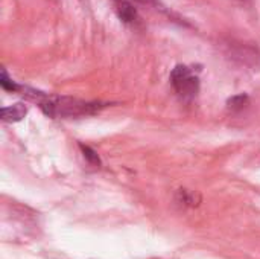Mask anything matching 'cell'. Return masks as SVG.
I'll return each mask as SVG.
<instances>
[{
  "instance_id": "277c9868",
  "label": "cell",
  "mask_w": 260,
  "mask_h": 259,
  "mask_svg": "<svg viewBox=\"0 0 260 259\" xmlns=\"http://www.w3.org/2000/svg\"><path fill=\"white\" fill-rule=\"evenodd\" d=\"M27 113V107L23 102H17L9 107L2 108V119L5 122H18L21 121Z\"/></svg>"
},
{
  "instance_id": "30bf717a",
  "label": "cell",
  "mask_w": 260,
  "mask_h": 259,
  "mask_svg": "<svg viewBox=\"0 0 260 259\" xmlns=\"http://www.w3.org/2000/svg\"><path fill=\"white\" fill-rule=\"evenodd\" d=\"M242 2H248V0H242Z\"/></svg>"
},
{
  "instance_id": "7a4b0ae2",
  "label": "cell",
  "mask_w": 260,
  "mask_h": 259,
  "mask_svg": "<svg viewBox=\"0 0 260 259\" xmlns=\"http://www.w3.org/2000/svg\"><path fill=\"white\" fill-rule=\"evenodd\" d=\"M171 84L181 101L190 102L200 93L198 70H195L192 66L178 64L171 72Z\"/></svg>"
},
{
  "instance_id": "9c48e42d",
  "label": "cell",
  "mask_w": 260,
  "mask_h": 259,
  "mask_svg": "<svg viewBox=\"0 0 260 259\" xmlns=\"http://www.w3.org/2000/svg\"><path fill=\"white\" fill-rule=\"evenodd\" d=\"M133 2L134 5H139V3H143V5H157L158 0H129Z\"/></svg>"
},
{
  "instance_id": "8992f818",
  "label": "cell",
  "mask_w": 260,
  "mask_h": 259,
  "mask_svg": "<svg viewBox=\"0 0 260 259\" xmlns=\"http://www.w3.org/2000/svg\"><path fill=\"white\" fill-rule=\"evenodd\" d=\"M177 202L184 205V206H197L200 203V197L190 191H186V189H180L177 192Z\"/></svg>"
},
{
  "instance_id": "52a82bcc",
  "label": "cell",
  "mask_w": 260,
  "mask_h": 259,
  "mask_svg": "<svg viewBox=\"0 0 260 259\" xmlns=\"http://www.w3.org/2000/svg\"><path fill=\"white\" fill-rule=\"evenodd\" d=\"M0 85H2V89H5L6 92H12V93L21 90V85L17 84L12 78H9L8 73H6V70H2V75H0Z\"/></svg>"
},
{
  "instance_id": "ba28073f",
  "label": "cell",
  "mask_w": 260,
  "mask_h": 259,
  "mask_svg": "<svg viewBox=\"0 0 260 259\" xmlns=\"http://www.w3.org/2000/svg\"><path fill=\"white\" fill-rule=\"evenodd\" d=\"M79 148H81V151H82L85 160H87L90 165H93V166H99V165H101V159H99V156H98L96 151H93L90 147L82 145V143H79Z\"/></svg>"
},
{
  "instance_id": "5b68a950",
  "label": "cell",
  "mask_w": 260,
  "mask_h": 259,
  "mask_svg": "<svg viewBox=\"0 0 260 259\" xmlns=\"http://www.w3.org/2000/svg\"><path fill=\"white\" fill-rule=\"evenodd\" d=\"M248 102H250L248 95H247V93H239V95L232 96V98L227 101V108H229L230 111L236 113V111L244 110V108L248 105Z\"/></svg>"
},
{
  "instance_id": "3957f363",
  "label": "cell",
  "mask_w": 260,
  "mask_h": 259,
  "mask_svg": "<svg viewBox=\"0 0 260 259\" xmlns=\"http://www.w3.org/2000/svg\"><path fill=\"white\" fill-rule=\"evenodd\" d=\"M114 9L119 18L126 24H137L140 20L137 6L129 0H114Z\"/></svg>"
},
{
  "instance_id": "6da1fadb",
  "label": "cell",
  "mask_w": 260,
  "mask_h": 259,
  "mask_svg": "<svg viewBox=\"0 0 260 259\" xmlns=\"http://www.w3.org/2000/svg\"><path fill=\"white\" fill-rule=\"evenodd\" d=\"M23 95L29 98L30 101L37 102L40 108L50 118H82V116H91L99 113L107 104L102 102H90L82 101L78 98L70 96H56V95H47L38 90H32L21 85Z\"/></svg>"
}]
</instances>
